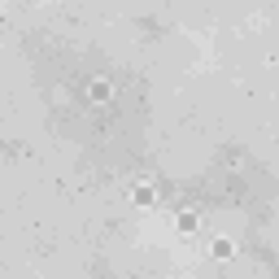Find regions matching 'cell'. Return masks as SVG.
Wrapping results in <instances>:
<instances>
[{
    "label": "cell",
    "mask_w": 279,
    "mask_h": 279,
    "mask_svg": "<svg viewBox=\"0 0 279 279\" xmlns=\"http://www.w3.org/2000/svg\"><path fill=\"white\" fill-rule=\"evenodd\" d=\"M214 253L218 257H231V240H214Z\"/></svg>",
    "instance_id": "6da1fadb"
}]
</instances>
